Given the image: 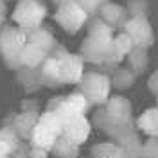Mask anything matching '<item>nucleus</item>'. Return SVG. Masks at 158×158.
I'll use <instances>...</instances> for the list:
<instances>
[{
	"mask_svg": "<svg viewBox=\"0 0 158 158\" xmlns=\"http://www.w3.org/2000/svg\"><path fill=\"white\" fill-rule=\"evenodd\" d=\"M113 36H115V29H111L99 16L88 20L86 36L81 41V47H79V54L85 59V63L108 67L113 70L117 69L118 65L113 61V56H111Z\"/></svg>",
	"mask_w": 158,
	"mask_h": 158,
	"instance_id": "1",
	"label": "nucleus"
},
{
	"mask_svg": "<svg viewBox=\"0 0 158 158\" xmlns=\"http://www.w3.org/2000/svg\"><path fill=\"white\" fill-rule=\"evenodd\" d=\"M27 45V32L18 25H4L0 31V56L6 67L16 70L22 67V52Z\"/></svg>",
	"mask_w": 158,
	"mask_h": 158,
	"instance_id": "2",
	"label": "nucleus"
},
{
	"mask_svg": "<svg viewBox=\"0 0 158 158\" xmlns=\"http://www.w3.org/2000/svg\"><path fill=\"white\" fill-rule=\"evenodd\" d=\"M61 135H63V124H61L59 117L54 111L45 110L43 113H40L38 124H36V128L31 135L29 144L32 148L45 149V151L50 153L52 146L58 142V138Z\"/></svg>",
	"mask_w": 158,
	"mask_h": 158,
	"instance_id": "3",
	"label": "nucleus"
},
{
	"mask_svg": "<svg viewBox=\"0 0 158 158\" xmlns=\"http://www.w3.org/2000/svg\"><path fill=\"white\" fill-rule=\"evenodd\" d=\"M45 16L47 7L40 0H18L11 13V20L15 22V25H18L25 32L41 27Z\"/></svg>",
	"mask_w": 158,
	"mask_h": 158,
	"instance_id": "4",
	"label": "nucleus"
},
{
	"mask_svg": "<svg viewBox=\"0 0 158 158\" xmlns=\"http://www.w3.org/2000/svg\"><path fill=\"white\" fill-rule=\"evenodd\" d=\"M79 92L90 101V104H104L111 95V79L102 72H85L79 81Z\"/></svg>",
	"mask_w": 158,
	"mask_h": 158,
	"instance_id": "5",
	"label": "nucleus"
},
{
	"mask_svg": "<svg viewBox=\"0 0 158 158\" xmlns=\"http://www.w3.org/2000/svg\"><path fill=\"white\" fill-rule=\"evenodd\" d=\"M59 65V74H61V81L63 85H79V81L85 76V59L81 58L79 52H69L58 45L54 52H52Z\"/></svg>",
	"mask_w": 158,
	"mask_h": 158,
	"instance_id": "6",
	"label": "nucleus"
},
{
	"mask_svg": "<svg viewBox=\"0 0 158 158\" xmlns=\"http://www.w3.org/2000/svg\"><path fill=\"white\" fill-rule=\"evenodd\" d=\"M54 20L67 34H76L88 23L90 15L76 0H72V2L58 6V9L54 13Z\"/></svg>",
	"mask_w": 158,
	"mask_h": 158,
	"instance_id": "7",
	"label": "nucleus"
},
{
	"mask_svg": "<svg viewBox=\"0 0 158 158\" xmlns=\"http://www.w3.org/2000/svg\"><path fill=\"white\" fill-rule=\"evenodd\" d=\"M38 118H40V106L36 101L32 99H25L22 102V111L13 115L9 120L11 128L16 131V135L20 137V140H31V135L38 124Z\"/></svg>",
	"mask_w": 158,
	"mask_h": 158,
	"instance_id": "8",
	"label": "nucleus"
},
{
	"mask_svg": "<svg viewBox=\"0 0 158 158\" xmlns=\"http://www.w3.org/2000/svg\"><path fill=\"white\" fill-rule=\"evenodd\" d=\"M122 31L131 38L135 47H146V49H149L155 43L153 25L148 20V16H129L126 20Z\"/></svg>",
	"mask_w": 158,
	"mask_h": 158,
	"instance_id": "9",
	"label": "nucleus"
},
{
	"mask_svg": "<svg viewBox=\"0 0 158 158\" xmlns=\"http://www.w3.org/2000/svg\"><path fill=\"white\" fill-rule=\"evenodd\" d=\"M63 124V137H67L69 140L76 142L77 146L85 144L90 138L92 133V122L88 120L86 113H77V115H72V117L61 120Z\"/></svg>",
	"mask_w": 158,
	"mask_h": 158,
	"instance_id": "10",
	"label": "nucleus"
},
{
	"mask_svg": "<svg viewBox=\"0 0 158 158\" xmlns=\"http://www.w3.org/2000/svg\"><path fill=\"white\" fill-rule=\"evenodd\" d=\"M97 16L104 23H108L111 29H122L126 20L129 18L128 11H126V6H120L117 2H106L101 9H99Z\"/></svg>",
	"mask_w": 158,
	"mask_h": 158,
	"instance_id": "11",
	"label": "nucleus"
},
{
	"mask_svg": "<svg viewBox=\"0 0 158 158\" xmlns=\"http://www.w3.org/2000/svg\"><path fill=\"white\" fill-rule=\"evenodd\" d=\"M40 76H41L43 86H47V88H59V86H63L61 74H59V65H58V59H56L54 54H50L49 58L41 63Z\"/></svg>",
	"mask_w": 158,
	"mask_h": 158,
	"instance_id": "12",
	"label": "nucleus"
},
{
	"mask_svg": "<svg viewBox=\"0 0 158 158\" xmlns=\"http://www.w3.org/2000/svg\"><path fill=\"white\" fill-rule=\"evenodd\" d=\"M16 72V81L23 88L25 94H34L38 92L43 83H41V76H40V69H32V67H20L15 70Z\"/></svg>",
	"mask_w": 158,
	"mask_h": 158,
	"instance_id": "13",
	"label": "nucleus"
},
{
	"mask_svg": "<svg viewBox=\"0 0 158 158\" xmlns=\"http://www.w3.org/2000/svg\"><path fill=\"white\" fill-rule=\"evenodd\" d=\"M135 126H137V129L140 133H144L146 137L158 138V106L144 110V111L137 117Z\"/></svg>",
	"mask_w": 158,
	"mask_h": 158,
	"instance_id": "14",
	"label": "nucleus"
},
{
	"mask_svg": "<svg viewBox=\"0 0 158 158\" xmlns=\"http://www.w3.org/2000/svg\"><path fill=\"white\" fill-rule=\"evenodd\" d=\"M27 41L40 47L41 50H45L47 54H52L54 49L58 47V41L54 38V34L45 27H38V29H32L27 32Z\"/></svg>",
	"mask_w": 158,
	"mask_h": 158,
	"instance_id": "15",
	"label": "nucleus"
},
{
	"mask_svg": "<svg viewBox=\"0 0 158 158\" xmlns=\"http://www.w3.org/2000/svg\"><path fill=\"white\" fill-rule=\"evenodd\" d=\"M115 142L122 148L126 158H142V138H140L137 129H131L128 133H124Z\"/></svg>",
	"mask_w": 158,
	"mask_h": 158,
	"instance_id": "16",
	"label": "nucleus"
},
{
	"mask_svg": "<svg viewBox=\"0 0 158 158\" xmlns=\"http://www.w3.org/2000/svg\"><path fill=\"white\" fill-rule=\"evenodd\" d=\"M20 144L22 140L11 126L0 128V158H11Z\"/></svg>",
	"mask_w": 158,
	"mask_h": 158,
	"instance_id": "17",
	"label": "nucleus"
},
{
	"mask_svg": "<svg viewBox=\"0 0 158 158\" xmlns=\"http://www.w3.org/2000/svg\"><path fill=\"white\" fill-rule=\"evenodd\" d=\"M110 79H111V88L126 92V90H129L135 85L137 74L129 69V67H120V65H118L117 69L113 70V74L110 76Z\"/></svg>",
	"mask_w": 158,
	"mask_h": 158,
	"instance_id": "18",
	"label": "nucleus"
},
{
	"mask_svg": "<svg viewBox=\"0 0 158 158\" xmlns=\"http://www.w3.org/2000/svg\"><path fill=\"white\" fill-rule=\"evenodd\" d=\"M135 45H133V41L129 38L128 34L124 32V31H120L118 34L113 36V47H111V56H113V61L120 65L122 63V59L128 58V54L131 52Z\"/></svg>",
	"mask_w": 158,
	"mask_h": 158,
	"instance_id": "19",
	"label": "nucleus"
},
{
	"mask_svg": "<svg viewBox=\"0 0 158 158\" xmlns=\"http://www.w3.org/2000/svg\"><path fill=\"white\" fill-rule=\"evenodd\" d=\"M90 156L92 158H126L122 148L118 146L115 140H106V142H99L90 149Z\"/></svg>",
	"mask_w": 158,
	"mask_h": 158,
	"instance_id": "20",
	"label": "nucleus"
},
{
	"mask_svg": "<svg viewBox=\"0 0 158 158\" xmlns=\"http://www.w3.org/2000/svg\"><path fill=\"white\" fill-rule=\"evenodd\" d=\"M126 59H128V67L137 76H142L149 67V56H148V49L146 47H133Z\"/></svg>",
	"mask_w": 158,
	"mask_h": 158,
	"instance_id": "21",
	"label": "nucleus"
},
{
	"mask_svg": "<svg viewBox=\"0 0 158 158\" xmlns=\"http://www.w3.org/2000/svg\"><path fill=\"white\" fill-rule=\"evenodd\" d=\"M81 146H77L76 142L69 140L67 137H61L58 138V142L52 146L50 149V155L54 158H79V153H81Z\"/></svg>",
	"mask_w": 158,
	"mask_h": 158,
	"instance_id": "22",
	"label": "nucleus"
},
{
	"mask_svg": "<svg viewBox=\"0 0 158 158\" xmlns=\"http://www.w3.org/2000/svg\"><path fill=\"white\" fill-rule=\"evenodd\" d=\"M49 56H50V54H47L45 50H41L40 47H36V45H32V43L27 41L25 49H23V52H22V67L40 69V67H41V63L49 58Z\"/></svg>",
	"mask_w": 158,
	"mask_h": 158,
	"instance_id": "23",
	"label": "nucleus"
},
{
	"mask_svg": "<svg viewBox=\"0 0 158 158\" xmlns=\"http://www.w3.org/2000/svg\"><path fill=\"white\" fill-rule=\"evenodd\" d=\"M148 0H129L126 11H128L129 16H146L148 15Z\"/></svg>",
	"mask_w": 158,
	"mask_h": 158,
	"instance_id": "24",
	"label": "nucleus"
},
{
	"mask_svg": "<svg viewBox=\"0 0 158 158\" xmlns=\"http://www.w3.org/2000/svg\"><path fill=\"white\" fill-rule=\"evenodd\" d=\"M142 158H158V138L148 137L142 140Z\"/></svg>",
	"mask_w": 158,
	"mask_h": 158,
	"instance_id": "25",
	"label": "nucleus"
},
{
	"mask_svg": "<svg viewBox=\"0 0 158 158\" xmlns=\"http://www.w3.org/2000/svg\"><path fill=\"white\" fill-rule=\"evenodd\" d=\"M76 2L88 13L90 16H94V15H97L99 9H101L106 2H110V0H76Z\"/></svg>",
	"mask_w": 158,
	"mask_h": 158,
	"instance_id": "26",
	"label": "nucleus"
},
{
	"mask_svg": "<svg viewBox=\"0 0 158 158\" xmlns=\"http://www.w3.org/2000/svg\"><path fill=\"white\" fill-rule=\"evenodd\" d=\"M148 90L151 94L158 95V69L151 72V76L148 77Z\"/></svg>",
	"mask_w": 158,
	"mask_h": 158,
	"instance_id": "27",
	"label": "nucleus"
},
{
	"mask_svg": "<svg viewBox=\"0 0 158 158\" xmlns=\"http://www.w3.org/2000/svg\"><path fill=\"white\" fill-rule=\"evenodd\" d=\"M49 151L45 149H40V148H29V158H49Z\"/></svg>",
	"mask_w": 158,
	"mask_h": 158,
	"instance_id": "28",
	"label": "nucleus"
},
{
	"mask_svg": "<svg viewBox=\"0 0 158 158\" xmlns=\"http://www.w3.org/2000/svg\"><path fill=\"white\" fill-rule=\"evenodd\" d=\"M6 15H7V7H6V0H0V31L6 23Z\"/></svg>",
	"mask_w": 158,
	"mask_h": 158,
	"instance_id": "29",
	"label": "nucleus"
},
{
	"mask_svg": "<svg viewBox=\"0 0 158 158\" xmlns=\"http://www.w3.org/2000/svg\"><path fill=\"white\" fill-rule=\"evenodd\" d=\"M56 6H61V4H67V2H72V0H52Z\"/></svg>",
	"mask_w": 158,
	"mask_h": 158,
	"instance_id": "30",
	"label": "nucleus"
},
{
	"mask_svg": "<svg viewBox=\"0 0 158 158\" xmlns=\"http://www.w3.org/2000/svg\"><path fill=\"white\" fill-rule=\"evenodd\" d=\"M156 97H158V95H156Z\"/></svg>",
	"mask_w": 158,
	"mask_h": 158,
	"instance_id": "31",
	"label": "nucleus"
}]
</instances>
